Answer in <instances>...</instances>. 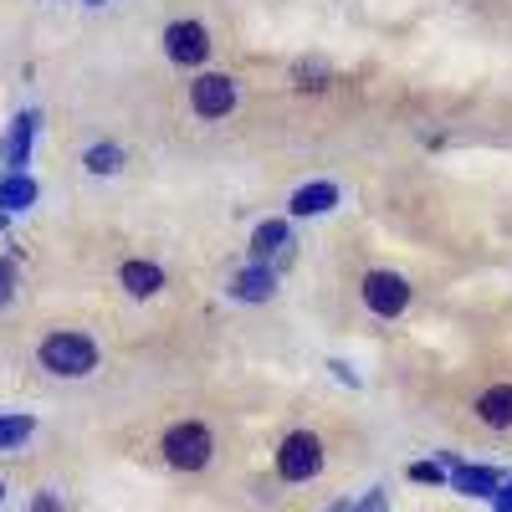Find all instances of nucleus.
<instances>
[{
  "instance_id": "2",
  "label": "nucleus",
  "mask_w": 512,
  "mask_h": 512,
  "mask_svg": "<svg viewBox=\"0 0 512 512\" xmlns=\"http://www.w3.org/2000/svg\"><path fill=\"white\" fill-rule=\"evenodd\" d=\"M159 451L175 472H205L210 456H216V436H210L205 420H175L169 431L159 436Z\"/></svg>"
},
{
  "instance_id": "19",
  "label": "nucleus",
  "mask_w": 512,
  "mask_h": 512,
  "mask_svg": "<svg viewBox=\"0 0 512 512\" xmlns=\"http://www.w3.org/2000/svg\"><path fill=\"white\" fill-rule=\"evenodd\" d=\"M410 477H415V482H436V487L446 482V472H441V466H431V461H420V466H410Z\"/></svg>"
},
{
  "instance_id": "14",
  "label": "nucleus",
  "mask_w": 512,
  "mask_h": 512,
  "mask_svg": "<svg viewBox=\"0 0 512 512\" xmlns=\"http://www.w3.org/2000/svg\"><path fill=\"white\" fill-rule=\"evenodd\" d=\"M31 200H36V185L26 175H6V180H0V210H6V216H11V210H26Z\"/></svg>"
},
{
  "instance_id": "7",
  "label": "nucleus",
  "mask_w": 512,
  "mask_h": 512,
  "mask_svg": "<svg viewBox=\"0 0 512 512\" xmlns=\"http://www.w3.org/2000/svg\"><path fill=\"white\" fill-rule=\"evenodd\" d=\"M118 287H123L128 297H139V303H149V297L164 292V267H159V262H144V256H134V262L118 267Z\"/></svg>"
},
{
  "instance_id": "12",
  "label": "nucleus",
  "mask_w": 512,
  "mask_h": 512,
  "mask_svg": "<svg viewBox=\"0 0 512 512\" xmlns=\"http://www.w3.org/2000/svg\"><path fill=\"white\" fill-rule=\"evenodd\" d=\"M36 436V415H21V410H11V415H0V456H11V451H21L26 441Z\"/></svg>"
},
{
  "instance_id": "13",
  "label": "nucleus",
  "mask_w": 512,
  "mask_h": 512,
  "mask_svg": "<svg viewBox=\"0 0 512 512\" xmlns=\"http://www.w3.org/2000/svg\"><path fill=\"white\" fill-rule=\"evenodd\" d=\"M333 200H338L333 185H303V190L292 195V216H328Z\"/></svg>"
},
{
  "instance_id": "10",
  "label": "nucleus",
  "mask_w": 512,
  "mask_h": 512,
  "mask_svg": "<svg viewBox=\"0 0 512 512\" xmlns=\"http://www.w3.org/2000/svg\"><path fill=\"white\" fill-rule=\"evenodd\" d=\"M272 287H277V277H272V267H241L236 277H231V297H241V303H267L272 297Z\"/></svg>"
},
{
  "instance_id": "22",
  "label": "nucleus",
  "mask_w": 512,
  "mask_h": 512,
  "mask_svg": "<svg viewBox=\"0 0 512 512\" xmlns=\"http://www.w3.org/2000/svg\"><path fill=\"white\" fill-rule=\"evenodd\" d=\"M88 6H103V0H88Z\"/></svg>"
},
{
  "instance_id": "8",
  "label": "nucleus",
  "mask_w": 512,
  "mask_h": 512,
  "mask_svg": "<svg viewBox=\"0 0 512 512\" xmlns=\"http://www.w3.org/2000/svg\"><path fill=\"white\" fill-rule=\"evenodd\" d=\"M477 420L487 431H512V384H487L477 395Z\"/></svg>"
},
{
  "instance_id": "5",
  "label": "nucleus",
  "mask_w": 512,
  "mask_h": 512,
  "mask_svg": "<svg viewBox=\"0 0 512 512\" xmlns=\"http://www.w3.org/2000/svg\"><path fill=\"white\" fill-rule=\"evenodd\" d=\"M359 297H364V308L374 313V318H400L405 308H410V282L400 277V272H364V282H359Z\"/></svg>"
},
{
  "instance_id": "11",
  "label": "nucleus",
  "mask_w": 512,
  "mask_h": 512,
  "mask_svg": "<svg viewBox=\"0 0 512 512\" xmlns=\"http://www.w3.org/2000/svg\"><path fill=\"white\" fill-rule=\"evenodd\" d=\"M282 246H287V221H262V226L251 231V262L267 267Z\"/></svg>"
},
{
  "instance_id": "4",
  "label": "nucleus",
  "mask_w": 512,
  "mask_h": 512,
  "mask_svg": "<svg viewBox=\"0 0 512 512\" xmlns=\"http://www.w3.org/2000/svg\"><path fill=\"white\" fill-rule=\"evenodd\" d=\"M236 103H241V88H236V77H231V72H200V77L190 82V108H195L205 123L231 118Z\"/></svg>"
},
{
  "instance_id": "1",
  "label": "nucleus",
  "mask_w": 512,
  "mask_h": 512,
  "mask_svg": "<svg viewBox=\"0 0 512 512\" xmlns=\"http://www.w3.org/2000/svg\"><path fill=\"white\" fill-rule=\"evenodd\" d=\"M36 364L47 374H57V379H88L98 369V344L88 333H77V328H57V333L41 338Z\"/></svg>"
},
{
  "instance_id": "3",
  "label": "nucleus",
  "mask_w": 512,
  "mask_h": 512,
  "mask_svg": "<svg viewBox=\"0 0 512 512\" xmlns=\"http://www.w3.org/2000/svg\"><path fill=\"white\" fill-rule=\"evenodd\" d=\"M323 472V441L313 431H287L282 446H277V477L287 487H303Z\"/></svg>"
},
{
  "instance_id": "17",
  "label": "nucleus",
  "mask_w": 512,
  "mask_h": 512,
  "mask_svg": "<svg viewBox=\"0 0 512 512\" xmlns=\"http://www.w3.org/2000/svg\"><path fill=\"white\" fill-rule=\"evenodd\" d=\"M11 292H16V267L6 262V256H0V308L11 303Z\"/></svg>"
},
{
  "instance_id": "6",
  "label": "nucleus",
  "mask_w": 512,
  "mask_h": 512,
  "mask_svg": "<svg viewBox=\"0 0 512 512\" xmlns=\"http://www.w3.org/2000/svg\"><path fill=\"white\" fill-rule=\"evenodd\" d=\"M164 57L175 67H200L210 57V31L200 21H169L164 26Z\"/></svg>"
},
{
  "instance_id": "9",
  "label": "nucleus",
  "mask_w": 512,
  "mask_h": 512,
  "mask_svg": "<svg viewBox=\"0 0 512 512\" xmlns=\"http://www.w3.org/2000/svg\"><path fill=\"white\" fill-rule=\"evenodd\" d=\"M31 139H36V113H21V118L11 123V134H6V149H0V159H6V169H11V175H26Z\"/></svg>"
},
{
  "instance_id": "20",
  "label": "nucleus",
  "mask_w": 512,
  "mask_h": 512,
  "mask_svg": "<svg viewBox=\"0 0 512 512\" xmlns=\"http://www.w3.org/2000/svg\"><path fill=\"white\" fill-rule=\"evenodd\" d=\"M31 512H62V502H57V497H47V492H41V497H36V507H31Z\"/></svg>"
},
{
  "instance_id": "21",
  "label": "nucleus",
  "mask_w": 512,
  "mask_h": 512,
  "mask_svg": "<svg viewBox=\"0 0 512 512\" xmlns=\"http://www.w3.org/2000/svg\"><path fill=\"white\" fill-rule=\"evenodd\" d=\"M0 502H6V482H0Z\"/></svg>"
},
{
  "instance_id": "18",
  "label": "nucleus",
  "mask_w": 512,
  "mask_h": 512,
  "mask_svg": "<svg viewBox=\"0 0 512 512\" xmlns=\"http://www.w3.org/2000/svg\"><path fill=\"white\" fill-rule=\"evenodd\" d=\"M297 77H303V88H323L328 67H323V62H303V67H297Z\"/></svg>"
},
{
  "instance_id": "16",
  "label": "nucleus",
  "mask_w": 512,
  "mask_h": 512,
  "mask_svg": "<svg viewBox=\"0 0 512 512\" xmlns=\"http://www.w3.org/2000/svg\"><path fill=\"white\" fill-rule=\"evenodd\" d=\"M456 487H461V492H492V487H497V472H487V466H461Z\"/></svg>"
},
{
  "instance_id": "15",
  "label": "nucleus",
  "mask_w": 512,
  "mask_h": 512,
  "mask_svg": "<svg viewBox=\"0 0 512 512\" xmlns=\"http://www.w3.org/2000/svg\"><path fill=\"white\" fill-rule=\"evenodd\" d=\"M82 164H88V175H118V169H123V149L118 144H93L88 154H82Z\"/></svg>"
}]
</instances>
